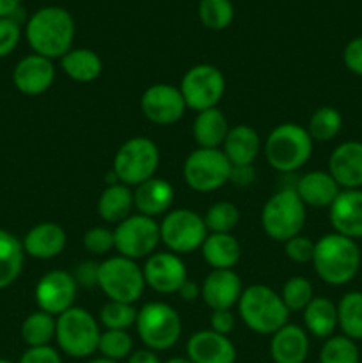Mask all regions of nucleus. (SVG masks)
<instances>
[{
	"label": "nucleus",
	"mask_w": 362,
	"mask_h": 363,
	"mask_svg": "<svg viewBox=\"0 0 362 363\" xmlns=\"http://www.w3.org/2000/svg\"><path fill=\"white\" fill-rule=\"evenodd\" d=\"M337 326L344 337L362 340V293L350 291L341 298L337 305Z\"/></svg>",
	"instance_id": "33"
},
{
	"label": "nucleus",
	"mask_w": 362,
	"mask_h": 363,
	"mask_svg": "<svg viewBox=\"0 0 362 363\" xmlns=\"http://www.w3.org/2000/svg\"><path fill=\"white\" fill-rule=\"evenodd\" d=\"M233 165L220 149L199 147L188 155L183 165L185 183L199 194H209L229 181Z\"/></svg>",
	"instance_id": "10"
},
{
	"label": "nucleus",
	"mask_w": 362,
	"mask_h": 363,
	"mask_svg": "<svg viewBox=\"0 0 362 363\" xmlns=\"http://www.w3.org/2000/svg\"><path fill=\"white\" fill-rule=\"evenodd\" d=\"M209 323H212V332L227 337L234 328V314L231 311H213Z\"/></svg>",
	"instance_id": "48"
},
{
	"label": "nucleus",
	"mask_w": 362,
	"mask_h": 363,
	"mask_svg": "<svg viewBox=\"0 0 362 363\" xmlns=\"http://www.w3.org/2000/svg\"><path fill=\"white\" fill-rule=\"evenodd\" d=\"M25 38L38 55L62 59L73 45L75 20L64 7H41L27 20Z\"/></svg>",
	"instance_id": "1"
},
{
	"label": "nucleus",
	"mask_w": 362,
	"mask_h": 363,
	"mask_svg": "<svg viewBox=\"0 0 362 363\" xmlns=\"http://www.w3.org/2000/svg\"><path fill=\"white\" fill-rule=\"evenodd\" d=\"M206 238L204 218L192 209H174L160 223V241L172 254H190L202 247Z\"/></svg>",
	"instance_id": "11"
},
{
	"label": "nucleus",
	"mask_w": 362,
	"mask_h": 363,
	"mask_svg": "<svg viewBox=\"0 0 362 363\" xmlns=\"http://www.w3.org/2000/svg\"><path fill=\"white\" fill-rule=\"evenodd\" d=\"M18 363H62L60 354L52 346L28 347Z\"/></svg>",
	"instance_id": "46"
},
{
	"label": "nucleus",
	"mask_w": 362,
	"mask_h": 363,
	"mask_svg": "<svg viewBox=\"0 0 362 363\" xmlns=\"http://www.w3.org/2000/svg\"><path fill=\"white\" fill-rule=\"evenodd\" d=\"M238 312L245 326L259 335H273L287 325L290 319V311L284 305L280 294L261 284L247 287L241 293L238 300Z\"/></svg>",
	"instance_id": "3"
},
{
	"label": "nucleus",
	"mask_w": 362,
	"mask_h": 363,
	"mask_svg": "<svg viewBox=\"0 0 362 363\" xmlns=\"http://www.w3.org/2000/svg\"><path fill=\"white\" fill-rule=\"evenodd\" d=\"M21 39L20 21L14 18H0V59L11 55Z\"/></svg>",
	"instance_id": "43"
},
{
	"label": "nucleus",
	"mask_w": 362,
	"mask_h": 363,
	"mask_svg": "<svg viewBox=\"0 0 362 363\" xmlns=\"http://www.w3.org/2000/svg\"><path fill=\"white\" fill-rule=\"evenodd\" d=\"M314 245L309 238L305 236H295L284 243V252L290 261L298 262V264H305V262H312V255H314Z\"/></svg>",
	"instance_id": "44"
},
{
	"label": "nucleus",
	"mask_w": 362,
	"mask_h": 363,
	"mask_svg": "<svg viewBox=\"0 0 362 363\" xmlns=\"http://www.w3.org/2000/svg\"><path fill=\"white\" fill-rule=\"evenodd\" d=\"M227 119L219 108H209L204 112H199L192 126V135L199 147L204 149H219L227 137Z\"/></svg>",
	"instance_id": "29"
},
{
	"label": "nucleus",
	"mask_w": 362,
	"mask_h": 363,
	"mask_svg": "<svg viewBox=\"0 0 362 363\" xmlns=\"http://www.w3.org/2000/svg\"><path fill=\"white\" fill-rule=\"evenodd\" d=\"M142 273H144L146 286L162 294L177 293L180 287L188 280L187 266L181 261L180 255L172 252L149 255Z\"/></svg>",
	"instance_id": "16"
},
{
	"label": "nucleus",
	"mask_w": 362,
	"mask_h": 363,
	"mask_svg": "<svg viewBox=\"0 0 362 363\" xmlns=\"http://www.w3.org/2000/svg\"><path fill=\"white\" fill-rule=\"evenodd\" d=\"M201 250L213 269H233L241 255L240 243L233 234H208Z\"/></svg>",
	"instance_id": "27"
},
{
	"label": "nucleus",
	"mask_w": 362,
	"mask_h": 363,
	"mask_svg": "<svg viewBox=\"0 0 362 363\" xmlns=\"http://www.w3.org/2000/svg\"><path fill=\"white\" fill-rule=\"evenodd\" d=\"M270 354L273 363H304L309 354V337L297 325H284L272 335Z\"/></svg>",
	"instance_id": "24"
},
{
	"label": "nucleus",
	"mask_w": 362,
	"mask_h": 363,
	"mask_svg": "<svg viewBox=\"0 0 362 363\" xmlns=\"http://www.w3.org/2000/svg\"><path fill=\"white\" fill-rule=\"evenodd\" d=\"M284 305L290 312H298L304 311L309 305V301L312 300V286L305 277H291L283 287V293H280Z\"/></svg>",
	"instance_id": "41"
},
{
	"label": "nucleus",
	"mask_w": 362,
	"mask_h": 363,
	"mask_svg": "<svg viewBox=\"0 0 362 363\" xmlns=\"http://www.w3.org/2000/svg\"><path fill=\"white\" fill-rule=\"evenodd\" d=\"M343 60L348 71H351L357 77H362V35L353 38L344 46Z\"/></svg>",
	"instance_id": "45"
},
{
	"label": "nucleus",
	"mask_w": 362,
	"mask_h": 363,
	"mask_svg": "<svg viewBox=\"0 0 362 363\" xmlns=\"http://www.w3.org/2000/svg\"><path fill=\"white\" fill-rule=\"evenodd\" d=\"M98 268L99 264L92 261H84L77 266V272L73 273L75 282L77 286L85 287V289H92L98 287Z\"/></svg>",
	"instance_id": "47"
},
{
	"label": "nucleus",
	"mask_w": 362,
	"mask_h": 363,
	"mask_svg": "<svg viewBox=\"0 0 362 363\" xmlns=\"http://www.w3.org/2000/svg\"><path fill=\"white\" fill-rule=\"evenodd\" d=\"M256 179V170L252 165H241V167H233L231 169L229 181H233L236 186H248V184L254 183Z\"/></svg>",
	"instance_id": "49"
},
{
	"label": "nucleus",
	"mask_w": 362,
	"mask_h": 363,
	"mask_svg": "<svg viewBox=\"0 0 362 363\" xmlns=\"http://www.w3.org/2000/svg\"><path fill=\"white\" fill-rule=\"evenodd\" d=\"M202 218H204L208 233L231 234V230L236 229L238 222H240V211H238V208L233 202L220 201L209 206Z\"/></svg>",
	"instance_id": "36"
},
{
	"label": "nucleus",
	"mask_w": 362,
	"mask_h": 363,
	"mask_svg": "<svg viewBox=\"0 0 362 363\" xmlns=\"http://www.w3.org/2000/svg\"><path fill=\"white\" fill-rule=\"evenodd\" d=\"M295 191L305 206L311 208H330L336 197L339 195V184L334 181L329 172L312 170L304 174L295 183Z\"/></svg>",
	"instance_id": "23"
},
{
	"label": "nucleus",
	"mask_w": 362,
	"mask_h": 363,
	"mask_svg": "<svg viewBox=\"0 0 362 363\" xmlns=\"http://www.w3.org/2000/svg\"><path fill=\"white\" fill-rule=\"evenodd\" d=\"M60 67L71 80L78 82V84H89L102 74L103 62L98 53L92 50L75 48L60 59Z\"/></svg>",
	"instance_id": "31"
},
{
	"label": "nucleus",
	"mask_w": 362,
	"mask_h": 363,
	"mask_svg": "<svg viewBox=\"0 0 362 363\" xmlns=\"http://www.w3.org/2000/svg\"><path fill=\"white\" fill-rule=\"evenodd\" d=\"M99 326L91 312L71 307L57 318L55 340L60 350L71 358H87L98 351Z\"/></svg>",
	"instance_id": "6"
},
{
	"label": "nucleus",
	"mask_w": 362,
	"mask_h": 363,
	"mask_svg": "<svg viewBox=\"0 0 362 363\" xmlns=\"http://www.w3.org/2000/svg\"><path fill=\"white\" fill-rule=\"evenodd\" d=\"M84 248L89 254L105 255L114 248V230L106 227H92L84 234Z\"/></svg>",
	"instance_id": "42"
},
{
	"label": "nucleus",
	"mask_w": 362,
	"mask_h": 363,
	"mask_svg": "<svg viewBox=\"0 0 362 363\" xmlns=\"http://www.w3.org/2000/svg\"><path fill=\"white\" fill-rule=\"evenodd\" d=\"M160 165V151L148 137H133L124 142L114 156L112 170L119 183L126 186H138L155 177Z\"/></svg>",
	"instance_id": "8"
},
{
	"label": "nucleus",
	"mask_w": 362,
	"mask_h": 363,
	"mask_svg": "<svg viewBox=\"0 0 362 363\" xmlns=\"http://www.w3.org/2000/svg\"><path fill=\"white\" fill-rule=\"evenodd\" d=\"M172 201V184L160 177H151V179L144 181L133 191V208L137 209L138 215L149 216V218H155V216L169 211Z\"/></svg>",
	"instance_id": "25"
},
{
	"label": "nucleus",
	"mask_w": 362,
	"mask_h": 363,
	"mask_svg": "<svg viewBox=\"0 0 362 363\" xmlns=\"http://www.w3.org/2000/svg\"><path fill=\"white\" fill-rule=\"evenodd\" d=\"M241 293V279L233 269H213L201 286V298L212 311H231Z\"/></svg>",
	"instance_id": "19"
},
{
	"label": "nucleus",
	"mask_w": 362,
	"mask_h": 363,
	"mask_svg": "<svg viewBox=\"0 0 362 363\" xmlns=\"http://www.w3.org/2000/svg\"><path fill=\"white\" fill-rule=\"evenodd\" d=\"M180 91L187 108L204 112L216 108L226 92V78L219 67L212 64H197L185 73Z\"/></svg>",
	"instance_id": "12"
},
{
	"label": "nucleus",
	"mask_w": 362,
	"mask_h": 363,
	"mask_svg": "<svg viewBox=\"0 0 362 363\" xmlns=\"http://www.w3.org/2000/svg\"><path fill=\"white\" fill-rule=\"evenodd\" d=\"M163 363H194V362H190V360H188V358L176 357V358H170V360H167V362H163Z\"/></svg>",
	"instance_id": "53"
},
{
	"label": "nucleus",
	"mask_w": 362,
	"mask_h": 363,
	"mask_svg": "<svg viewBox=\"0 0 362 363\" xmlns=\"http://www.w3.org/2000/svg\"><path fill=\"white\" fill-rule=\"evenodd\" d=\"M187 358L194 363H234L236 350L226 335L201 330L188 339Z\"/></svg>",
	"instance_id": "20"
},
{
	"label": "nucleus",
	"mask_w": 362,
	"mask_h": 363,
	"mask_svg": "<svg viewBox=\"0 0 362 363\" xmlns=\"http://www.w3.org/2000/svg\"><path fill=\"white\" fill-rule=\"evenodd\" d=\"M77 282L71 273L62 272V269H53L43 275L35 286L34 296L39 311L48 312V314L57 315L70 311L77 298Z\"/></svg>",
	"instance_id": "14"
},
{
	"label": "nucleus",
	"mask_w": 362,
	"mask_h": 363,
	"mask_svg": "<svg viewBox=\"0 0 362 363\" xmlns=\"http://www.w3.org/2000/svg\"><path fill=\"white\" fill-rule=\"evenodd\" d=\"M137 308L123 301H109L99 312V321L106 330H128L137 321Z\"/></svg>",
	"instance_id": "40"
},
{
	"label": "nucleus",
	"mask_w": 362,
	"mask_h": 363,
	"mask_svg": "<svg viewBox=\"0 0 362 363\" xmlns=\"http://www.w3.org/2000/svg\"><path fill=\"white\" fill-rule=\"evenodd\" d=\"M329 174L343 190H361L362 142L346 140L337 145L330 155Z\"/></svg>",
	"instance_id": "18"
},
{
	"label": "nucleus",
	"mask_w": 362,
	"mask_h": 363,
	"mask_svg": "<svg viewBox=\"0 0 362 363\" xmlns=\"http://www.w3.org/2000/svg\"><path fill=\"white\" fill-rule=\"evenodd\" d=\"M87 363H119V362H114V360H109V358H94V360L87 362Z\"/></svg>",
	"instance_id": "54"
},
{
	"label": "nucleus",
	"mask_w": 362,
	"mask_h": 363,
	"mask_svg": "<svg viewBox=\"0 0 362 363\" xmlns=\"http://www.w3.org/2000/svg\"><path fill=\"white\" fill-rule=\"evenodd\" d=\"M361 353L355 340L344 335H332L319 351V363H358Z\"/></svg>",
	"instance_id": "38"
},
{
	"label": "nucleus",
	"mask_w": 362,
	"mask_h": 363,
	"mask_svg": "<svg viewBox=\"0 0 362 363\" xmlns=\"http://www.w3.org/2000/svg\"><path fill=\"white\" fill-rule=\"evenodd\" d=\"M21 0H0V18L13 16L16 11H20Z\"/></svg>",
	"instance_id": "52"
},
{
	"label": "nucleus",
	"mask_w": 362,
	"mask_h": 363,
	"mask_svg": "<svg viewBox=\"0 0 362 363\" xmlns=\"http://www.w3.org/2000/svg\"><path fill=\"white\" fill-rule=\"evenodd\" d=\"M55 80V66L46 57L32 53L14 66L13 84L21 94L38 96L48 91Z\"/></svg>",
	"instance_id": "17"
},
{
	"label": "nucleus",
	"mask_w": 362,
	"mask_h": 363,
	"mask_svg": "<svg viewBox=\"0 0 362 363\" xmlns=\"http://www.w3.org/2000/svg\"><path fill=\"white\" fill-rule=\"evenodd\" d=\"M0 363H14V362L7 360V358H0Z\"/></svg>",
	"instance_id": "55"
},
{
	"label": "nucleus",
	"mask_w": 362,
	"mask_h": 363,
	"mask_svg": "<svg viewBox=\"0 0 362 363\" xmlns=\"http://www.w3.org/2000/svg\"><path fill=\"white\" fill-rule=\"evenodd\" d=\"M158 243L160 225L149 216L130 215L114 229V248L131 261L153 255Z\"/></svg>",
	"instance_id": "13"
},
{
	"label": "nucleus",
	"mask_w": 362,
	"mask_h": 363,
	"mask_svg": "<svg viewBox=\"0 0 362 363\" xmlns=\"http://www.w3.org/2000/svg\"><path fill=\"white\" fill-rule=\"evenodd\" d=\"M141 108L153 124L169 126L183 117L187 105L180 89L169 84H155L142 94Z\"/></svg>",
	"instance_id": "15"
},
{
	"label": "nucleus",
	"mask_w": 362,
	"mask_h": 363,
	"mask_svg": "<svg viewBox=\"0 0 362 363\" xmlns=\"http://www.w3.org/2000/svg\"><path fill=\"white\" fill-rule=\"evenodd\" d=\"M98 287L109 298V301L133 305L144 293V273L135 261L116 255L99 264Z\"/></svg>",
	"instance_id": "9"
},
{
	"label": "nucleus",
	"mask_w": 362,
	"mask_h": 363,
	"mask_svg": "<svg viewBox=\"0 0 362 363\" xmlns=\"http://www.w3.org/2000/svg\"><path fill=\"white\" fill-rule=\"evenodd\" d=\"M177 294H180L185 301H194L195 298L201 296V287L195 282H192V280H187V282L180 287Z\"/></svg>",
	"instance_id": "51"
},
{
	"label": "nucleus",
	"mask_w": 362,
	"mask_h": 363,
	"mask_svg": "<svg viewBox=\"0 0 362 363\" xmlns=\"http://www.w3.org/2000/svg\"><path fill=\"white\" fill-rule=\"evenodd\" d=\"M137 333L151 351H165L177 344L181 337V318L170 305L162 301L146 303L137 312Z\"/></svg>",
	"instance_id": "7"
},
{
	"label": "nucleus",
	"mask_w": 362,
	"mask_h": 363,
	"mask_svg": "<svg viewBox=\"0 0 362 363\" xmlns=\"http://www.w3.org/2000/svg\"><path fill=\"white\" fill-rule=\"evenodd\" d=\"M222 152L233 167L252 165L261 149V140H259L258 131L252 130L247 124H238V126L229 128L227 137L224 140Z\"/></svg>",
	"instance_id": "26"
},
{
	"label": "nucleus",
	"mask_w": 362,
	"mask_h": 363,
	"mask_svg": "<svg viewBox=\"0 0 362 363\" xmlns=\"http://www.w3.org/2000/svg\"><path fill=\"white\" fill-rule=\"evenodd\" d=\"M199 20L209 30H224L234 20V7L231 0H201Z\"/></svg>",
	"instance_id": "37"
},
{
	"label": "nucleus",
	"mask_w": 362,
	"mask_h": 363,
	"mask_svg": "<svg viewBox=\"0 0 362 363\" xmlns=\"http://www.w3.org/2000/svg\"><path fill=\"white\" fill-rule=\"evenodd\" d=\"M265 155L270 167L277 172L293 174L311 158L312 138L300 124H279L266 138Z\"/></svg>",
	"instance_id": "4"
},
{
	"label": "nucleus",
	"mask_w": 362,
	"mask_h": 363,
	"mask_svg": "<svg viewBox=\"0 0 362 363\" xmlns=\"http://www.w3.org/2000/svg\"><path fill=\"white\" fill-rule=\"evenodd\" d=\"M312 264L319 279L329 286L351 282L361 268V248L357 241L332 233L319 238L314 245Z\"/></svg>",
	"instance_id": "2"
},
{
	"label": "nucleus",
	"mask_w": 362,
	"mask_h": 363,
	"mask_svg": "<svg viewBox=\"0 0 362 363\" xmlns=\"http://www.w3.org/2000/svg\"><path fill=\"white\" fill-rule=\"evenodd\" d=\"M55 325L57 319L48 312H32L21 323V339L28 347L50 346V340L55 337Z\"/></svg>",
	"instance_id": "34"
},
{
	"label": "nucleus",
	"mask_w": 362,
	"mask_h": 363,
	"mask_svg": "<svg viewBox=\"0 0 362 363\" xmlns=\"http://www.w3.org/2000/svg\"><path fill=\"white\" fill-rule=\"evenodd\" d=\"M23 259L21 241L9 230L0 229V291L16 282L23 269Z\"/></svg>",
	"instance_id": "32"
},
{
	"label": "nucleus",
	"mask_w": 362,
	"mask_h": 363,
	"mask_svg": "<svg viewBox=\"0 0 362 363\" xmlns=\"http://www.w3.org/2000/svg\"><path fill=\"white\" fill-rule=\"evenodd\" d=\"M66 230L59 223L43 222L32 227L25 234L21 245H23V250L27 255L39 259V261H48V259L62 254V250L66 248Z\"/></svg>",
	"instance_id": "22"
},
{
	"label": "nucleus",
	"mask_w": 362,
	"mask_h": 363,
	"mask_svg": "<svg viewBox=\"0 0 362 363\" xmlns=\"http://www.w3.org/2000/svg\"><path fill=\"white\" fill-rule=\"evenodd\" d=\"M334 230L350 240L362 238V190H343L330 206Z\"/></svg>",
	"instance_id": "21"
},
{
	"label": "nucleus",
	"mask_w": 362,
	"mask_h": 363,
	"mask_svg": "<svg viewBox=\"0 0 362 363\" xmlns=\"http://www.w3.org/2000/svg\"><path fill=\"white\" fill-rule=\"evenodd\" d=\"M98 351L109 360H124L133 353V340L126 330H106L99 335Z\"/></svg>",
	"instance_id": "39"
},
{
	"label": "nucleus",
	"mask_w": 362,
	"mask_h": 363,
	"mask_svg": "<svg viewBox=\"0 0 362 363\" xmlns=\"http://www.w3.org/2000/svg\"><path fill=\"white\" fill-rule=\"evenodd\" d=\"M133 209V191L123 183L109 184L98 199V215L106 223H121Z\"/></svg>",
	"instance_id": "28"
},
{
	"label": "nucleus",
	"mask_w": 362,
	"mask_h": 363,
	"mask_svg": "<svg viewBox=\"0 0 362 363\" xmlns=\"http://www.w3.org/2000/svg\"><path fill=\"white\" fill-rule=\"evenodd\" d=\"M304 325L311 335L329 339L337 328V305L329 298H312L304 308Z\"/></svg>",
	"instance_id": "30"
},
{
	"label": "nucleus",
	"mask_w": 362,
	"mask_h": 363,
	"mask_svg": "<svg viewBox=\"0 0 362 363\" xmlns=\"http://www.w3.org/2000/svg\"><path fill=\"white\" fill-rule=\"evenodd\" d=\"M343 128V116L334 106H322L314 110L309 119L307 133L311 135L312 142H329L341 133Z\"/></svg>",
	"instance_id": "35"
},
{
	"label": "nucleus",
	"mask_w": 362,
	"mask_h": 363,
	"mask_svg": "<svg viewBox=\"0 0 362 363\" xmlns=\"http://www.w3.org/2000/svg\"><path fill=\"white\" fill-rule=\"evenodd\" d=\"M305 208L295 188H283L273 194L261 209V227L266 236L279 243L298 236L307 218Z\"/></svg>",
	"instance_id": "5"
},
{
	"label": "nucleus",
	"mask_w": 362,
	"mask_h": 363,
	"mask_svg": "<svg viewBox=\"0 0 362 363\" xmlns=\"http://www.w3.org/2000/svg\"><path fill=\"white\" fill-rule=\"evenodd\" d=\"M128 363H162V362H160L158 354H156L155 351L146 347V350L133 351V353L128 357Z\"/></svg>",
	"instance_id": "50"
}]
</instances>
